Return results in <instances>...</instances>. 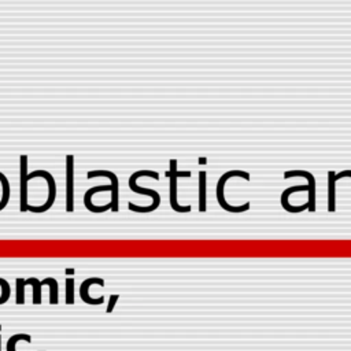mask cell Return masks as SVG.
<instances>
[{"label":"cell","instance_id":"277c9868","mask_svg":"<svg viewBox=\"0 0 351 351\" xmlns=\"http://www.w3.org/2000/svg\"><path fill=\"white\" fill-rule=\"evenodd\" d=\"M230 177H243V178L247 180V181L250 180V174H248L247 171H243V170H230V171H226L225 174H222V176L219 177V180H218V182H217V200H218L219 206H221L223 210L229 211V213H243V211H247V210L250 208V206H251L250 202H247V203L243 204V206L234 207V206L228 204V202L225 200V196H223V186H225V182H226Z\"/></svg>","mask_w":351,"mask_h":351},{"label":"cell","instance_id":"52a82bcc","mask_svg":"<svg viewBox=\"0 0 351 351\" xmlns=\"http://www.w3.org/2000/svg\"><path fill=\"white\" fill-rule=\"evenodd\" d=\"M66 211H74V155H66Z\"/></svg>","mask_w":351,"mask_h":351},{"label":"cell","instance_id":"ba28073f","mask_svg":"<svg viewBox=\"0 0 351 351\" xmlns=\"http://www.w3.org/2000/svg\"><path fill=\"white\" fill-rule=\"evenodd\" d=\"M92 285H99V287H104V280L101 277H89L86 280H84L80 285V298L84 303L86 304H93V306H99L104 303V296H99V298H93L89 295V288Z\"/></svg>","mask_w":351,"mask_h":351},{"label":"cell","instance_id":"5b68a950","mask_svg":"<svg viewBox=\"0 0 351 351\" xmlns=\"http://www.w3.org/2000/svg\"><path fill=\"white\" fill-rule=\"evenodd\" d=\"M36 177H43L45 178L47 184H48V197H47V202L43 204V206H32L29 204L27 207V211H32V213H45L47 210H49L53 203H55V197H56V184H55V178L53 176L47 171V170H34L32 173H29L27 178L29 181L36 178Z\"/></svg>","mask_w":351,"mask_h":351},{"label":"cell","instance_id":"d6986e66","mask_svg":"<svg viewBox=\"0 0 351 351\" xmlns=\"http://www.w3.org/2000/svg\"><path fill=\"white\" fill-rule=\"evenodd\" d=\"M118 299H119V295H111V296H110L108 304H107V308H106L107 313H112V310H114V307H115Z\"/></svg>","mask_w":351,"mask_h":351},{"label":"cell","instance_id":"30bf717a","mask_svg":"<svg viewBox=\"0 0 351 351\" xmlns=\"http://www.w3.org/2000/svg\"><path fill=\"white\" fill-rule=\"evenodd\" d=\"M296 191H308V185L292 186V188H289V189H285V191L281 193V206H282L284 210L288 211V213H300V211L308 208V207H307V203L303 204V206H299V207L291 206V204L288 203V196H289L292 192H296Z\"/></svg>","mask_w":351,"mask_h":351},{"label":"cell","instance_id":"6da1fadb","mask_svg":"<svg viewBox=\"0 0 351 351\" xmlns=\"http://www.w3.org/2000/svg\"><path fill=\"white\" fill-rule=\"evenodd\" d=\"M95 177H107L110 180V185H97L93 188H89L84 195V204L88 206L90 203V199L95 193L110 191L111 192V211L117 213L119 210V180L114 171L110 170H89L86 173V178H95Z\"/></svg>","mask_w":351,"mask_h":351},{"label":"cell","instance_id":"d4e9b609","mask_svg":"<svg viewBox=\"0 0 351 351\" xmlns=\"http://www.w3.org/2000/svg\"><path fill=\"white\" fill-rule=\"evenodd\" d=\"M0 328H1V325H0Z\"/></svg>","mask_w":351,"mask_h":351},{"label":"cell","instance_id":"7402d4cb","mask_svg":"<svg viewBox=\"0 0 351 351\" xmlns=\"http://www.w3.org/2000/svg\"><path fill=\"white\" fill-rule=\"evenodd\" d=\"M199 162L200 163H206V158H199Z\"/></svg>","mask_w":351,"mask_h":351},{"label":"cell","instance_id":"ac0fdd59","mask_svg":"<svg viewBox=\"0 0 351 351\" xmlns=\"http://www.w3.org/2000/svg\"><path fill=\"white\" fill-rule=\"evenodd\" d=\"M10 295H11V288L8 281L0 277V304H4L10 299Z\"/></svg>","mask_w":351,"mask_h":351},{"label":"cell","instance_id":"9c48e42d","mask_svg":"<svg viewBox=\"0 0 351 351\" xmlns=\"http://www.w3.org/2000/svg\"><path fill=\"white\" fill-rule=\"evenodd\" d=\"M296 176H302L306 177L308 181V200H307V207L310 211L315 210V180L313 177L311 173L306 171V170H289L284 173V178H289V177H296Z\"/></svg>","mask_w":351,"mask_h":351},{"label":"cell","instance_id":"3957f363","mask_svg":"<svg viewBox=\"0 0 351 351\" xmlns=\"http://www.w3.org/2000/svg\"><path fill=\"white\" fill-rule=\"evenodd\" d=\"M170 171L166 173L169 177V202L170 207L177 211V213H189L191 206H180L177 202V178L178 177H191V171H178L177 170V159H170L169 160Z\"/></svg>","mask_w":351,"mask_h":351},{"label":"cell","instance_id":"8992f818","mask_svg":"<svg viewBox=\"0 0 351 351\" xmlns=\"http://www.w3.org/2000/svg\"><path fill=\"white\" fill-rule=\"evenodd\" d=\"M27 155L22 154L19 156V211L25 213L27 211L29 203H27Z\"/></svg>","mask_w":351,"mask_h":351},{"label":"cell","instance_id":"7a4b0ae2","mask_svg":"<svg viewBox=\"0 0 351 351\" xmlns=\"http://www.w3.org/2000/svg\"><path fill=\"white\" fill-rule=\"evenodd\" d=\"M151 177L154 180H159V174L154 170H138V171H134L130 177H129V188L130 191H133L134 193H141V195H148L152 197V204L151 206H147V207H143V206H136L134 203L129 202L128 207L130 211H134V213H151L154 210H156L160 204V195L159 192H156L155 189H148V188H143V186H138L137 185V178L140 177Z\"/></svg>","mask_w":351,"mask_h":351},{"label":"cell","instance_id":"e0dca14e","mask_svg":"<svg viewBox=\"0 0 351 351\" xmlns=\"http://www.w3.org/2000/svg\"><path fill=\"white\" fill-rule=\"evenodd\" d=\"M64 284H66L64 302H66V304H74V278L73 277H67Z\"/></svg>","mask_w":351,"mask_h":351},{"label":"cell","instance_id":"4fadbf2b","mask_svg":"<svg viewBox=\"0 0 351 351\" xmlns=\"http://www.w3.org/2000/svg\"><path fill=\"white\" fill-rule=\"evenodd\" d=\"M43 285H48L49 288V303L56 304L59 302V285L53 277H47L41 280Z\"/></svg>","mask_w":351,"mask_h":351},{"label":"cell","instance_id":"ffe728a7","mask_svg":"<svg viewBox=\"0 0 351 351\" xmlns=\"http://www.w3.org/2000/svg\"><path fill=\"white\" fill-rule=\"evenodd\" d=\"M343 177H351V170H343V171H340V173L336 174V180L343 178Z\"/></svg>","mask_w":351,"mask_h":351},{"label":"cell","instance_id":"5bb4252c","mask_svg":"<svg viewBox=\"0 0 351 351\" xmlns=\"http://www.w3.org/2000/svg\"><path fill=\"white\" fill-rule=\"evenodd\" d=\"M335 182L336 174L333 171H328V211H335Z\"/></svg>","mask_w":351,"mask_h":351},{"label":"cell","instance_id":"2e32d148","mask_svg":"<svg viewBox=\"0 0 351 351\" xmlns=\"http://www.w3.org/2000/svg\"><path fill=\"white\" fill-rule=\"evenodd\" d=\"M26 280L22 277H18L15 280V303L23 304L25 303V288H26Z\"/></svg>","mask_w":351,"mask_h":351},{"label":"cell","instance_id":"8fae6325","mask_svg":"<svg viewBox=\"0 0 351 351\" xmlns=\"http://www.w3.org/2000/svg\"><path fill=\"white\" fill-rule=\"evenodd\" d=\"M207 176L204 170L199 171V191H197V197H199V211L204 213L207 210Z\"/></svg>","mask_w":351,"mask_h":351},{"label":"cell","instance_id":"7c38bea8","mask_svg":"<svg viewBox=\"0 0 351 351\" xmlns=\"http://www.w3.org/2000/svg\"><path fill=\"white\" fill-rule=\"evenodd\" d=\"M26 284L32 285V289H33L32 302H33V304H40L43 302V292H41L43 282L36 277H30V278L26 280Z\"/></svg>","mask_w":351,"mask_h":351},{"label":"cell","instance_id":"cb8c5ba5","mask_svg":"<svg viewBox=\"0 0 351 351\" xmlns=\"http://www.w3.org/2000/svg\"><path fill=\"white\" fill-rule=\"evenodd\" d=\"M41 351H45V350H41Z\"/></svg>","mask_w":351,"mask_h":351},{"label":"cell","instance_id":"44dd1931","mask_svg":"<svg viewBox=\"0 0 351 351\" xmlns=\"http://www.w3.org/2000/svg\"><path fill=\"white\" fill-rule=\"evenodd\" d=\"M66 273H67V274H69V277H70V274H73V273H74V270H73V269H71V270H70V269H66Z\"/></svg>","mask_w":351,"mask_h":351},{"label":"cell","instance_id":"603a6c76","mask_svg":"<svg viewBox=\"0 0 351 351\" xmlns=\"http://www.w3.org/2000/svg\"><path fill=\"white\" fill-rule=\"evenodd\" d=\"M0 351H1V335H0Z\"/></svg>","mask_w":351,"mask_h":351},{"label":"cell","instance_id":"9a60e30c","mask_svg":"<svg viewBox=\"0 0 351 351\" xmlns=\"http://www.w3.org/2000/svg\"><path fill=\"white\" fill-rule=\"evenodd\" d=\"M18 341H27L32 343V336L27 333H16L8 337L5 343V351H16V343Z\"/></svg>","mask_w":351,"mask_h":351}]
</instances>
